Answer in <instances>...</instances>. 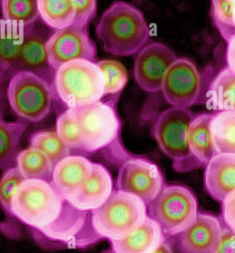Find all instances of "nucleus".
Returning <instances> with one entry per match:
<instances>
[{"label": "nucleus", "mask_w": 235, "mask_h": 253, "mask_svg": "<svg viewBox=\"0 0 235 253\" xmlns=\"http://www.w3.org/2000/svg\"><path fill=\"white\" fill-rule=\"evenodd\" d=\"M96 32L105 51L117 56L135 54L150 37L144 13L123 1H114L104 11Z\"/></svg>", "instance_id": "f257e3e1"}, {"label": "nucleus", "mask_w": 235, "mask_h": 253, "mask_svg": "<svg viewBox=\"0 0 235 253\" xmlns=\"http://www.w3.org/2000/svg\"><path fill=\"white\" fill-rule=\"evenodd\" d=\"M118 96L100 100L78 108L81 151L88 154L108 153L117 162L123 164L129 159L120 140L121 122L116 108Z\"/></svg>", "instance_id": "f03ea898"}, {"label": "nucleus", "mask_w": 235, "mask_h": 253, "mask_svg": "<svg viewBox=\"0 0 235 253\" xmlns=\"http://www.w3.org/2000/svg\"><path fill=\"white\" fill-rule=\"evenodd\" d=\"M65 202L50 181L27 178L13 195L10 215L30 230H44L60 218Z\"/></svg>", "instance_id": "7ed1b4c3"}, {"label": "nucleus", "mask_w": 235, "mask_h": 253, "mask_svg": "<svg viewBox=\"0 0 235 253\" xmlns=\"http://www.w3.org/2000/svg\"><path fill=\"white\" fill-rule=\"evenodd\" d=\"M59 99L69 108H80L102 100L105 79L97 62L77 59L61 65L53 78Z\"/></svg>", "instance_id": "20e7f679"}, {"label": "nucleus", "mask_w": 235, "mask_h": 253, "mask_svg": "<svg viewBox=\"0 0 235 253\" xmlns=\"http://www.w3.org/2000/svg\"><path fill=\"white\" fill-rule=\"evenodd\" d=\"M194 117L189 108L173 107L159 115L152 129L159 148L172 159V168L180 173L203 167L192 153L189 144V131Z\"/></svg>", "instance_id": "39448f33"}, {"label": "nucleus", "mask_w": 235, "mask_h": 253, "mask_svg": "<svg viewBox=\"0 0 235 253\" xmlns=\"http://www.w3.org/2000/svg\"><path fill=\"white\" fill-rule=\"evenodd\" d=\"M147 205L135 195L114 190L108 202L91 212L93 230L103 239L118 241L135 231L145 221Z\"/></svg>", "instance_id": "423d86ee"}, {"label": "nucleus", "mask_w": 235, "mask_h": 253, "mask_svg": "<svg viewBox=\"0 0 235 253\" xmlns=\"http://www.w3.org/2000/svg\"><path fill=\"white\" fill-rule=\"evenodd\" d=\"M147 214L158 223L165 236H177L197 219V199L185 186L164 185L157 197L147 205Z\"/></svg>", "instance_id": "0eeeda50"}, {"label": "nucleus", "mask_w": 235, "mask_h": 253, "mask_svg": "<svg viewBox=\"0 0 235 253\" xmlns=\"http://www.w3.org/2000/svg\"><path fill=\"white\" fill-rule=\"evenodd\" d=\"M52 84L35 73H15L7 87V99L13 112L25 121L36 123L44 120L53 104Z\"/></svg>", "instance_id": "6e6552de"}, {"label": "nucleus", "mask_w": 235, "mask_h": 253, "mask_svg": "<svg viewBox=\"0 0 235 253\" xmlns=\"http://www.w3.org/2000/svg\"><path fill=\"white\" fill-rule=\"evenodd\" d=\"M161 90L169 105L190 108L204 103L208 90L196 65L187 58H179L168 71Z\"/></svg>", "instance_id": "1a4fd4ad"}, {"label": "nucleus", "mask_w": 235, "mask_h": 253, "mask_svg": "<svg viewBox=\"0 0 235 253\" xmlns=\"http://www.w3.org/2000/svg\"><path fill=\"white\" fill-rule=\"evenodd\" d=\"M164 187V178L156 164L144 158L131 157L119 169L118 190L132 193L146 205L153 202Z\"/></svg>", "instance_id": "9d476101"}, {"label": "nucleus", "mask_w": 235, "mask_h": 253, "mask_svg": "<svg viewBox=\"0 0 235 253\" xmlns=\"http://www.w3.org/2000/svg\"><path fill=\"white\" fill-rule=\"evenodd\" d=\"M49 62L54 72L65 62L77 59L95 62L97 46L89 34L87 28L72 26L51 34L47 44Z\"/></svg>", "instance_id": "9b49d317"}, {"label": "nucleus", "mask_w": 235, "mask_h": 253, "mask_svg": "<svg viewBox=\"0 0 235 253\" xmlns=\"http://www.w3.org/2000/svg\"><path fill=\"white\" fill-rule=\"evenodd\" d=\"M177 59L175 53L162 43L153 42L144 46L134 64L135 81L145 91H160L168 71Z\"/></svg>", "instance_id": "f8f14e48"}, {"label": "nucleus", "mask_w": 235, "mask_h": 253, "mask_svg": "<svg viewBox=\"0 0 235 253\" xmlns=\"http://www.w3.org/2000/svg\"><path fill=\"white\" fill-rule=\"evenodd\" d=\"M224 222L209 213H198L196 221L178 235L181 253H218Z\"/></svg>", "instance_id": "ddd939ff"}, {"label": "nucleus", "mask_w": 235, "mask_h": 253, "mask_svg": "<svg viewBox=\"0 0 235 253\" xmlns=\"http://www.w3.org/2000/svg\"><path fill=\"white\" fill-rule=\"evenodd\" d=\"M50 36L45 28L35 24L25 28L20 53L13 71H31L51 83L54 71L49 62L46 47Z\"/></svg>", "instance_id": "4468645a"}, {"label": "nucleus", "mask_w": 235, "mask_h": 253, "mask_svg": "<svg viewBox=\"0 0 235 253\" xmlns=\"http://www.w3.org/2000/svg\"><path fill=\"white\" fill-rule=\"evenodd\" d=\"M114 191L111 172L102 164L93 162V172L90 178L65 199L78 211L92 212L103 206Z\"/></svg>", "instance_id": "2eb2a0df"}, {"label": "nucleus", "mask_w": 235, "mask_h": 253, "mask_svg": "<svg viewBox=\"0 0 235 253\" xmlns=\"http://www.w3.org/2000/svg\"><path fill=\"white\" fill-rule=\"evenodd\" d=\"M93 162L81 155H69L53 167L50 181L65 199L78 190L91 175Z\"/></svg>", "instance_id": "dca6fc26"}, {"label": "nucleus", "mask_w": 235, "mask_h": 253, "mask_svg": "<svg viewBox=\"0 0 235 253\" xmlns=\"http://www.w3.org/2000/svg\"><path fill=\"white\" fill-rule=\"evenodd\" d=\"M204 187L208 194L218 202L235 190V154L218 153L206 165Z\"/></svg>", "instance_id": "f3484780"}, {"label": "nucleus", "mask_w": 235, "mask_h": 253, "mask_svg": "<svg viewBox=\"0 0 235 253\" xmlns=\"http://www.w3.org/2000/svg\"><path fill=\"white\" fill-rule=\"evenodd\" d=\"M166 240L157 221L150 216L135 231L124 239L111 241L114 253H153Z\"/></svg>", "instance_id": "a211bd4d"}, {"label": "nucleus", "mask_w": 235, "mask_h": 253, "mask_svg": "<svg viewBox=\"0 0 235 253\" xmlns=\"http://www.w3.org/2000/svg\"><path fill=\"white\" fill-rule=\"evenodd\" d=\"M212 114L195 116L189 131V144L192 153L206 168L211 159L218 154L211 132Z\"/></svg>", "instance_id": "6ab92c4d"}, {"label": "nucleus", "mask_w": 235, "mask_h": 253, "mask_svg": "<svg viewBox=\"0 0 235 253\" xmlns=\"http://www.w3.org/2000/svg\"><path fill=\"white\" fill-rule=\"evenodd\" d=\"M206 99L217 111H235V74L227 68L218 73L208 87Z\"/></svg>", "instance_id": "aec40b11"}, {"label": "nucleus", "mask_w": 235, "mask_h": 253, "mask_svg": "<svg viewBox=\"0 0 235 253\" xmlns=\"http://www.w3.org/2000/svg\"><path fill=\"white\" fill-rule=\"evenodd\" d=\"M37 5L41 20L55 31L74 25L76 11L73 0H37Z\"/></svg>", "instance_id": "412c9836"}, {"label": "nucleus", "mask_w": 235, "mask_h": 253, "mask_svg": "<svg viewBox=\"0 0 235 253\" xmlns=\"http://www.w3.org/2000/svg\"><path fill=\"white\" fill-rule=\"evenodd\" d=\"M27 124L25 123L0 122V168L6 170L16 164V158L20 148V139L25 132Z\"/></svg>", "instance_id": "4be33fe9"}, {"label": "nucleus", "mask_w": 235, "mask_h": 253, "mask_svg": "<svg viewBox=\"0 0 235 253\" xmlns=\"http://www.w3.org/2000/svg\"><path fill=\"white\" fill-rule=\"evenodd\" d=\"M210 127L218 153L235 154V111H217L212 114Z\"/></svg>", "instance_id": "5701e85b"}, {"label": "nucleus", "mask_w": 235, "mask_h": 253, "mask_svg": "<svg viewBox=\"0 0 235 253\" xmlns=\"http://www.w3.org/2000/svg\"><path fill=\"white\" fill-rule=\"evenodd\" d=\"M25 28L4 22L1 24L0 41L1 75L7 71H13L19 59L23 42Z\"/></svg>", "instance_id": "b1692460"}, {"label": "nucleus", "mask_w": 235, "mask_h": 253, "mask_svg": "<svg viewBox=\"0 0 235 253\" xmlns=\"http://www.w3.org/2000/svg\"><path fill=\"white\" fill-rule=\"evenodd\" d=\"M16 166L25 178H40L51 181L53 165L44 153L29 147L21 150L16 158Z\"/></svg>", "instance_id": "393cba45"}, {"label": "nucleus", "mask_w": 235, "mask_h": 253, "mask_svg": "<svg viewBox=\"0 0 235 253\" xmlns=\"http://www.w3.org/2000/svg\"><path fill=\"white\" fill-rule=\"evenodd\" d=\"M3 20L21 28L35 24L39 16L37 0H1Z\"/></svg>", "instance_id": "a878e982"}, {"label": "nucleus", "mask_w": 235, "mask_h": 253, "mask_svg": "<svg viewBox=\"0 0 235 253\" xmlns=\"http://www.w3.org/2000/svg\"><path fill=\"white\" fill-rule=\"evenodd\" d=\"M30 144L33 148L44 153L54 165L61 159L71 155V149L55 131H37L31 135Z\"/></svg>", "instance_id": "bb28decb"}, {"label": "nucleus", "mask_w": 235, "mask_h": 253, "mask_svg": "<svg viewBox=\"0 0 235 253\" xmlns=\"http://www.w3.org/2000/svg\"><path fill=\"white\" fill-rule=\"evenodd\" d=\"M56 132L71 150H81L79 118L78 108H68L58 116Z\"/></svg>", "instance_id": "cd10ccee"}, {"label": "nucleus", "mask_w": 235, "mask_h": 253, "mask_svg": "<svg viewBox=\"0 0 235 253\" xmlns=\"http://www.w3.org/2000/svg\"><path fill=\"white\" fill-rule=\"evenodd\" d=\"M214 22L228 42L235 37V2L233 0H212Z\"/></svg>", "instance_id": "c85d7f7f"}, {"label": "nucleus", "mask_w": 235, "mask_h": 253, "mask_svg": "<svg viewBox=\"0 0 235 253\" xmlns=\"http://www.w3.org/2000/svg\"><path fill=\"white\" fill-rule=\"evenodd\" d=\"M97 64L105 76L104 96L120 93L128 82L127 72L124 66L117 61L109 59L99 61Z\"/></svg>", "instance_id": "c756f323"}, {"label": "nucleus", "mask_w": 235, "mask_h": 253, "mask_svg": "<svg viewBox=\"0 0 235 253\" xmlns=\"http://www.w3.org/2000/svg\"><path fill=\"white\" fill-rule=\"evenodd\" d=\"M26 178L17 166L12 167L4 170L0 184V201L1 208L6 213L10 214V204L13 195L21 183Z\"/></svg>", "instance_id": "7c9ffc66"}, {"label": "nucleus", "mask_w": 235, "mask_h": 253, "mask_svg": "<svg viewBox=\"0 0 235 253\" xmlns=\"http://www.w3.org/2000/svg\"><path fill=\"white\" fill-rule=\"evenodd\" d=\"M76 16L74 26L87 28L97 13V0H73Z\"/></svg>", "instance_id": "2f4dec72"}, {"label": "nucleus", "mask_w": 235, "mask_h": 253, "mask_svg": "<svg viewBox=\"0 0 235 253\" xmlns=\"http://www.w3.org/2000/svg\"><path fill=\"white\" fill-rule=\"evenodd\" d=\"M222 203V219L224 225L235 233V190L230 193Z\"/></svg>", "instance_id": "473e14b6"}, {"label": "nucleus", "mask_w": 235, "mask_h": 253, "mask_svg": "<svg viewBox=\"0 0 235 253\" xmlns=\"http://www.w3.org/2000/svg\"><path fill=\"white\" fill-rule=\"evenodd\" d=\"M218 253H235V233L225 225L223 230Z\"/></svg>", "instance_id": "72a5a7b5"}, {"label": "nucleus", "mask_w": 235, "mask_h": 253, "mask_svg": "<svg viewBox=\"0 0 235 253\" xmlns=\"http://www.w3.org/2000/svg\"><path fill=\"white\" fill-rule=\"evenodd\" d=\"M227 61L228 68L235 74V37L228 42Z\"/></svg>", "instance_id": "f704fd0d"}, {"label": "nucleus", "mask_w": 235, "mask_h": 253, "mask_svg": "<svg viewBox=\"0 0 235 253\" xmlns=\"http://www.w3.org/2000/svg\"><path fill=\"white\" fill-rule=\"evenodd\" d=\"M153 253H173L171 247L167 243L164 242L161 246L159 247L156 251Z\"/></svg>", "instance_id": "c9c22d12"}, {"label": "nucleus", "mask_w": 235, "mask_h": 253, "mask_svg": "<svg viewBox=\"0 0 235 253\" xmlns=\"http://www.w3.org/2000/svg\"><path fill=\"white\" fill-rule=\"evenodd\" d=\"M233 1H235V0H233Z\"/></svg>", "instance_id": "e433bc0d"}]
</instances>
